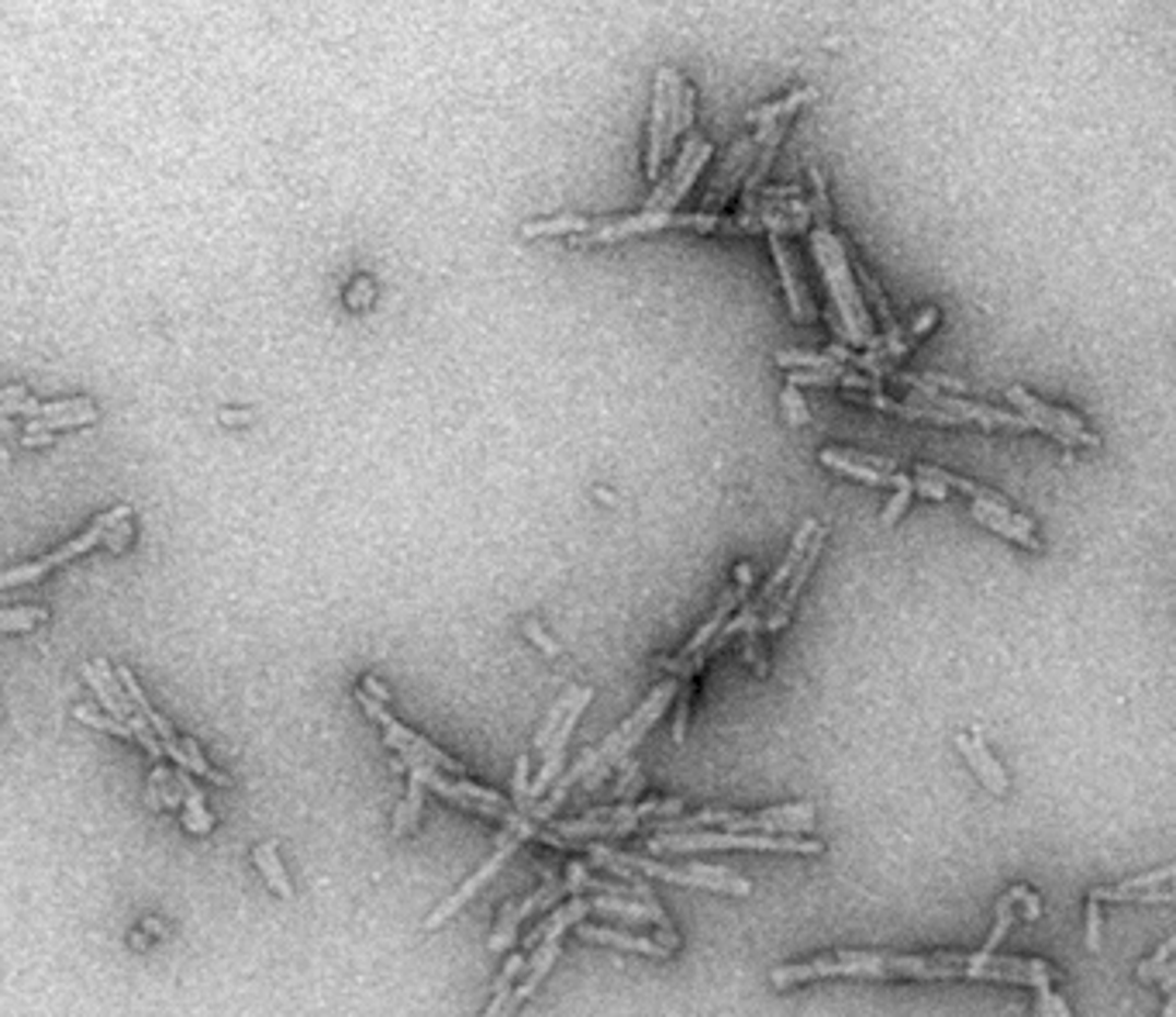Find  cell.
<instances>
[{"label":"cell","instance_id":"obj_1","mask_svg":"<svg viewBox=\"0 0 1176 1017\" xmlns=\"http://www.w3.org/2000/svg\"><path fill=\"white\" fill-rule=\"evenodd\" d=\"M829 977H869V980H994L1053 986L1056 969L1045 959L1008 956V952H890V948H839L804 962H783L770 969L776 990H791Z\"/></svg>","mask_w":1176,"mask_h":1017},{"label":"cell","instance_id":"obj_2","mask_svg":"<svg viewBox=\"0 0 1176 1017\" xmlns=\"http://www.w3.org/2000/svg\"><path fill=\"white\" fill-rule=\"evenodd\" d=\"M680 690H684V680H677V677H673V680H663V683H660L656 690H652V694L639 704V710L631 714V718H628L621 728H615L611 734H607V739H604L597 749L583 752L580 759H577L570 769H566V773L559 776V780H556L553 793H549L546 800H538V804H532V807L525 811V817H528V821H535V825H549L553 814H556V807L562 804L566 793H570L577 783L597 787V783H601L604 776L611 773L615 766H625V763H628V755L635 752V745L645 739V734H649L652 728H656V721H660L663 714L669 710V704L680 697Z\"/></svg>","mask_w":1176,"mask_h":1017},{"label":"cell","instance_id":"obj_3","mask_svg":"<svg viewBox=\"0 0 1176 1017\" xmlns=\"http://www.w3.org/2000/svg\"><path fill=\"white\" fill-rule=\"evenodd\" d=\"M811 252L818 259V270L824 276L832 294V328L835 335H842V342L856 345V349L877 352L890 342V335H877L874 321H869V308L863 300V290L856 284L853 273V259L845 252V242L839 238V231H832V225H818L811 231Z\"/></svg>","mask_w":1176,"mask_h":1017},{"label":"cell","instance_id":"obj_4","mask_svg":"<svg viewBox=\"0 0 1176 1017\" xmlns=\"http://www.w3.org/2000/svg\"><path fill=\"white\" fill-rule=\"evenodd\" d=\"M815 804H783V807H767L756 814H743V811H697V814H680V817H666L656 821L660 835H687L697 828H725L732 835H787V838H800L804 831L815 828Z\"/></svg>","mask_w":1176,"mask_h":1017},{"label":"cell","instance_id":"obj_5","mask_svg":"<svg viewBox=\"0 0 1176 1017\" xmlns=\"http://www.w3.org/2000/svg\"><path fill=\"white\" fill-rule=\"evenodd\" d=\"M538 828L542 825H535V821H528L525 814H518L514 811V817L508 821V825H504V831H500L497 835V846H494V852H490V859L480 865V870H476L463 886H460V890H455V894H449L439 907H435V911L425 918V932H435V928H439V924H446L449 918H455V914H460L463 911V907L476 897V894H480L484 890V886L500 873V870H504V862L521 849V846H525V841H535V835H538Z\"/></svg>","mask_w":1176,"mask_h":1017},{"label":"cell","instance_id":"obj_6","mask_svg":"<svg viewBox=\"0 0 1176 1017\" xmlns=\"http://www.w3.org/2000/svg\"><path fill=\"white\" fill-rule=\"evenodd\" d=\"M649 852H704V849H759V852H794V856H821L824 846L811 838L787 835H732V831H687V835H652L645 841Z\"/></svg>","mask_w":1176,"mask_h":1017},{"label":"cell","instance_id":"obj_7","mask_svg":"<svg viewBox=\"0 0 1176 1017\" xmlns=\"http://www.w3.org/2000/svg\"><path fill=\"white\" fill-rule=\"evenodd\" d=\"M356 701H359V707L369 714V718H373V721L383 728V739H387L390 749L397 752L401 763H425V766H431V769H439V773L452 776V780H466V766H463V763H455L452 755H446L442 749H435L428 739H421L418 731H411L407 725H401L394 714L387 710L383 701L369 697L366 690H356Z\"/></svg>","mask_w":1176,"mask_h":1017},{"label":"cell","instance_id":"obj_8","mask_svg":"<svg viewBox=\"0 0 1176 1017\" xmlns=\"http://www.w3.org/2000/svg\"><path fill=\"white\" fill-rule=\"evenodd\" d=\"M625 865L631 873H642L652 880H666L677 886H704V890L714 894H732V897H749L752 883L746 876H738L732 870H722V865H704V862H690V865H666L649 856H635V852H621Z\"/></svg>","mask_w":1176,"mask_h":1017},{"label":"cell","instance_id":"obj_9","mask_svg":"<svg viewBox=\"0 0 1176 1017\" xmlns=\"http://www.w3.org/2000/svg\"><path fill=\"white\" fill-rule=\"evenodd\" d=\"M128 517H132V507H128V504H121V507H115V511L100 514L91 528H86L83 535H76V538H73V542H67L62 549H56V552H49V555H41V559H35V562H25V566H17V570H8V573H4V579H0V583H4V590H14V587H21V583H35V579H41L46 573H52L56 566H67L70 559H76V555H83V552H91L94 546L107 542V535H111L121 522H128Z\"/></svg>","mask_w":1176,"mask_h":1017},{"label":"cell","instance_id":"obj_10","mask_svg":"<svg viewBox=\"0 0 1176 1017\" xmlns=\"http://www.w3.org/2000/svg\"><path fill=\"white\" fill-rule=\"evenodd\" d=\"M711 156H714V145L704 142L697 132H690L687 145L680 148L677 163H673V169L663 177V183L649 193V201H645L642 211H669V214H673V207H677V204L687 198V193H690V187H693L697 177L704 172V166L711 163Z\"/></svg>","mask_w":1176,"mask_h":1017},{"label":"cell","instance_id":"obj_11","mask_svg":"<svg viewBox=\"0 0 1176 1017\" xmlns=\"http://www.w3.org/2000/svg\"><path fill=\"white\" fill-rule=\"evenodd\" d=\"M566 894H577V890H573V883L562 876L556 883L553 880L542 883L538 890L528 894V897L504 904V907H500V914H497V924H494V935H490L487 948L490 952H511L518 945V932H521V924H525V918H532L538 911H549V907H556Z\"/></svg>","mask_w":1176,"mask_h":1017},{"label":"cell","instance_id":"obj_12","mask_svg":"<svg viewBox=\"0 0 1176 1017\" xmlns=\"http://www.w3.org/2000/svg\"><path fill=\"white\" fill-rule=\"evenodd\" d=\"M762 139H767V128H756L752 135L738 139V142L728 148V156H725L722 169H717V177L711 180V190L704 193V201H701V211H704V214H717V211H722V207L732 201V193H735L738 187H746L749 172H752V166H756V159H759Z\"/></svg>","mask_w":1176,"mask_h":1017},{"label":"cell","instance_id":"obj_13","mask_svg":"<svg viewBox=\"0 0 1176 1017\" xmlns=\"http://www.w3.org/2000/svg\"><path fill=\"white\" fill-rule=\"evenodd\" d=\"M1008 404L1018 407V415L1038 418V421H1045L1049 428L1066 431V435L1080 442V448H1101V435H1094L1091 424H1086L1080 415H1073V410H1066V407H1053V404H1045V400L1032 397L1025 386H1008Z\"/></svg>","mask_w":1176,"mask_h":1017},{"label":"cell","instance_id":"obj_14","mask_svg":"<svg viewBox=\"0 0 1176 1017\" xmlns=\"http://www.w3.org/2000/svg\"><path fill=\"white\" fill-rule=\"evenodd\" d=\"M666 153H669V91H666V67H660L656 91H652V124H649V153H645L649 180H660Z\"/></svg>","mask_w":1176,"mask_h":1017},{"label":"cell","instance_id":"obj_15","mask_svg":"<svg viewBox=\"0 0 1176 1017\" xmlns=\"http://www.w3.org/2000/svg\"><path fill=\"white\" fill-rule=\"evenodd\" d=\"M824 535H829V531H824V525H821V528H818V535H815V542L808 546V552H804L797 573L791 576L787 590L780 594V600H776L773 608H770L767 621H762V632H780V627L791 621V614H794V608H797V597H800V590H804V583H808V576L815 573V562H818V555H821Z\"/></svg>","mask_w":1176,"mask_h":1017},{"label":"cell","instance_id":"obj_16","mask_svg":"<svg viewBox=\"0 0 1176 1017\" xmlns=\"http://www.w3.org/2000/svg\"><path fill=\"white\" fill-rule=\"evenodd\" d=\"M955 745H960V752L966 755V763H970V769L976 773L979 783H984L994 797H1008V790H1011L1008 773H1005V766H1000L994 755H990L987 742L979 739V734H970V731L955 734Z\"/></svg>","mask_w":1176,"mask_h":1017},{"label":"cell","instance_id":"obj_17","mask_svg":"<svg viewBox=\"0 0 1176 1017\" xmlns=\"http://www.w3.org/2000/svg\"><path fill=\"white\" fill-rule=\"evenodd\" d=\"M1166 883H1176V862L1160 865V870L1142 873V876H1131L1125 883H1115V886H1094L1086 897L1097 900V904H1136L1149 890H1163Z\"/></svg>","mask_w":1176,"mask_h":1017},{"label":"cell","instance_id":"obj_18","mask_svg":"<svg viewBox=\"0 0 1176 1017\" xmlns=\"http://www.w3.org/2000/svg\"><path fill=\"white\" fill-rule=\"evenodd\" d=\"M770 252H773V259H776V270H780V279H783V294H787V304H791L794 321H797V324L815 321L811 297H808V290L800 287L797 270H794V255H791L787 242H783V235H770Z\"/></svg>","mask_w":1176,"mask_h":1017},{"label":"cell","instance_id":"obj_19","mask_svg":"<svg viewBox=\"0 0 1176 1017\" xmlns=\"http://www.w3.org/2000/svg\"><path fill=\"white\" fill-rule=\"evenodd\" d=\"M970 514L976 517L979 525H987V528H994L997 535L1011 538V542L1025 546V549H1032V552H1042V538L1035 535V525L1029 522L1025 514H1018L1014 507H1011V511H987V507H979V504H970Z\"/></svg>","mask_w":1176,"mask_h":1017},{"label":"cell","instance_id":"obj_20","mask_svg":"<svg viewBox=\"0 0 1176 1017\" xmlns=\"http://www.w3.org/2000/svg\"><path fill=\"white\" fill-rule=\"evenodd\" d=\"M577 935L583 942H597V945H611V948H625V952H639V956H652V959H666L669 948L649 935H631V932H618V928H601V924H577Z\"/></svg>","mask_w":1176,"mask_h":1017},{"label":"cell","instance_id":"obj_21","mask_svg":"<svg viewBox=\"0 0 1176 1017\" xmlns=\"http://www.w3.org/2000/svg\"><path fill=\"white\" fill-rule=\"evenodd\" d=\"M818 459H821V466L839 469V472L853 476V480H863V483H869V487H894V490H901V487L911 483V476H904V472H880V469H869V466H859V463H848L835 445L821 448Z\"/></svg>","mask_w":1176,"mask_h":1017},{"label":"cell","instance_id":"obj_22","mask_svg":"<svg viewBox=\"0 0 1176 1017\" xmlns=\"http://www.w3.org/2000/svg\"><path fill=\"white\" fill-rule=\"evenodd\" d=\"M815 97H818L815 86H804V91H794V94H787V97H780V100H770V104L756 107V111H749V115H746V121H749V124H756V128H773V124H780V121H791V118L800 111V107H804V104H811Z\"/></svg>","mask_w":1176,"mask_h":1017},{"label":"cell","instance_id":"obj_23","mask_svg":"<svg viewBox=\"0 0 1176 1017\" xmlns=\"http://www.w3.org/2000/svg\"><path fill=\"white\" fill-rule=\"evenodd\" d=\"M252 862H256V870L263 873L266 886H270V890H273L280 900H294V883H290L287 870H283L280 856H276V841H263V846H256V849H252Z\"/></svg>","mask_w":1176,"mask_h":1017},{"label":"cell","instance_id":"obj_24","mask_svg":"<svg viewBox=\"0 0 1176 1017\" xmlns=\"http://www.w3.org/2000/svg\"><path fill=\"white\" fill-rule=\"evenodd\" d=\"M149 807L152 811H180L183 807V787L180 776L166 766H156L149 776Z\"/></svg>","mask_w":1176,"mask_h":1017},{"label":"cell","instance_id":"obj_25","mask_svg":"<svg viewBox=\"0 0 1176 1017\" xmlns=\"http://www.w3.org/2000/svg\"><path fill=\"white\" fill-rule=\"evenodd\" d=\"M177 776H180V787H183V825H187V831H193V835H211L214 817H211V811L204 807L201 790L193 787V776H190L187 769H177Z\"/></svg>","mask_w":1176,"mask_h":1017},{"label":"cell","instance_id":"obj_26","mask_svg":"<svg viewBox=\"0 0 1176 1017\" xmlns=\"http://www.w3.org/2000/svg\"><path fill=\"white\" fill-rule=\"evenodd\" d=\"M591 228H594V222L577 218V214H562V218L521 225V235H525V238H549V235H570V238H577V235H586Z\"/></svg>","mask_w":1176,"mask_h":1017},{"label":"cell","instance_id":"obj_27","mask_svg":"<svg viewBox=\"0 0 1176 1017\" xmlns=\"http://www.w3.org/2000/svg\"><path fill=\"white\" fill-rule=\"evenodd\" d=\"M421 807H425V787H421L418 780H411V783H407V797L401 800V807L394 811V835H397V838H404V835H411V831L418 828Z\"/></svg>","mask_w":1176,"mask_h":1017},{"label":"cell","instance_id":"obj_28","mask_svg":"<svg viewBox=\"0 0 1176 1017\" xmlns=\"http://www.w3.org/2000/svg\"><path fill=\"white\" fill-rule=\"evenodd\" d=\"M776 366H783V370H835V366H842V362H835L829 352H800V349H780L776 356Z\"/></svg>","mask_w":1176,"mask_h":1017},{"label":"cell","instance_id":"obj_29","mask_svg":"<svg viewBox=\"0 0 1176 1017\" xmlns=\"http://www.w3.org/2000/svg\"><path fill=\"white\" fill-rule=\"evenodd\" d=\"M97 421V407L76 410V415H62V418H38L28 421V435H56V431H70L80 424H94Z\"/></svg>","mask_w":1176,"mask_h":1017},{"label":"cell","instance_id":"obj_30","mask_svg":"<svg viewBox=\"0 0 1176 1017\" xmlns=\"http://www.w3.org/2000/svg\"><path fill=\"white\" fill-rule=\"evenodd\" d=\"M73 718L76 721H83V725H91V728H97V731H107V734H118V739H135V731H132V725H124L121 718H115V714H100V710H94V707H73Z\"/></svg>","mask_w":1176,"mask_h":1017},{"label":"cell","instance_id":"obj_31","mask_svg":"<svg viewBox=\"0 0 1176 1017\" xmlns=\"http://www.w3.org/2000/svg\"><path fill=\"white\" fill-rule=\"evenodd\" d=\"M46 618H49L46 608H8L0 614V627H4V632H28V627L41 624Z\"/></svg>","mask_w":1176,"mask_h":1017},{"label":"cell","instance_id":"obj_32","mask_svg":"<svg viewBox=\"0 0 1176 1017\" xmlns=\"http://www.w3.org/2000/svg\"><path fill=\"white\" fill-rule=\"evenodd\" d=\"M808 180H811V193H815V222L818 225H832V201H829V187H824V177L821 169L811 166L808 169Z\"/></svg>","mask_w":1176,"mask_h":1017},{"label":"cell","instance_id":"obj_33","mask_svg":"<svg viewBox=\"0 0 1176 1017\" xmlns=\"http://www.w3.org/2000/svg\"><path fill=\"white\" fill-rule=\"evenodd\" d=\"M1169 959H1176V935H1173V938H1166L1156 952H1152V956H1149V959L1136 969V977L1149 983V980H1152V972H1160Z\"/></svg>","mask_w":1176,"mask_h":1017},{"label":"cell","instance_id":"obj_34","mask_svg":"<svg viewBox=\"0 0 1176 1017\" xmlns=\"http://www.w3.org/2000/svg\"><path fill=\"white\" fill-rule=\"evenodd\" d=\"M914 493L928 496V501H946L949 487L935 480V476L928 472V466H914Z\"/></svg>","mask_w":1176,"mask_h":1017},{"label":"cell","instance_id":"obj_35","mask_svg":"<svg viewBox=\"0 0 1176 1017\" xmlns=\"http://www.w3.org/2000/svg\"><path fill=\"white\" fill-rule=\"evenodd\" d=\"M780 404H783V415H787V424H808V404H804L800 391L797 386H787V391L780 394Z\"/></svg>","mask_w":1176,"mask_h":1017},{"label":"cell","instance_id":"obj_36","mask_svg":"<svg viewBox=\"0 0 1176 1017\" xmlns=\"http://www.w3.org/2000/svg\"><path fill=\"white\" fill-rule=\"evenodd\" d=\"M639 787H642V773H639V763H625L621 766V776H618V783H615V797L621 800V804H628V797H635L639 793Z\"/></svg>","mask_w":1176,"mask_h":1017},{"label":"cell","instance_id":"obj_37","mask_svg":"<svg viewBox=\"0 0 1176 1017\" xmlns=\"http://www.w3.org/2000/svg\"><path fill=\"white\" fill-rule=\"evenodd\" d=\"M911 496H914V480H911L907 487L894 490V496H890V504H887V507H883V514H880V525H883V528H890V525H894L898 517H901V514L907 511Z\"/></svg>","mask_w":1176,"mask_h":1017},{"label":"cell","instance_id":"obj_38","mask_svg":"<svg viewBox=\"0 0 1176 1017\" xmlns=\"http://www.w3.org/2000/svg\"><path fill=\"white\" fill-rule=\"evenodd\" d=\"M842 456L848 463H859V466H869V469H880V472H901V463L898 459H887V456H869V452H856V448H839Z\"/></svg>","mask_w":1176,"mask_h":1017},{"label":"cell","instance_id":"obj_39","mask_svg":"<svg viewBox=\"0 0 1176 1017\" xmlns=\"http://www.w3.org/2000/svg\"><path fill=\"white\" fill-rule=\"evenodd\" d=\"M687 718H690V683H684L680 701H677V718H673V742L677 745L687 739Z\"/></svg>","mask_w":1176,"mask_h":1017},{"label":"cell","instance_id":"obj_40","mask_svg":"<svg viewBox=\"0 0 1176 1017\" xmlns=\"http://www.w3.org/2000/svg\"><path fill=\"white\" fill-rule=\"evenodd\" d=\"M1086 948H1101V904L1086 897Z\"/></svg>","mask_w":1176,"mask_h":1017},{"label":"cell","instance_id":"obj_41","mask_svg":"<svg viewBox=\"0 0 1176 1017\" xmlns=\"http://www.w3.org/2000/svg\"><path fill=\"white\" fill-rule=\"evenodd\" d=\"M525 635L542 648V653H546V656H559V645L546 635V632H542V624L538 621H525Z\"/></svg>","mask_w":1176,"mask_h":1017},{"label":"cell","instance_id":"obj_42","mask_svg":"<svg viewBox=\"0 0 1176 1017\" xmlns=\"http://www.w3.org/2000/svg\"><path fill=\"white\" fill-rule=\"evenodd\" d=\"M1149 983H1163V990H1166V997H1169V993H1176V959H1169L1160 972H1152V980Z\"/></svg>","mask_w":1176,"mask_h":1017},{"label":"cell","instance_id":"obj_43","mask_svg":"<svg viewBox=\"0 0 1176 1017\" xmlns=\"http://www.w3.org/2000/svg\"><path fill=\"white\" fill-rule=\"evenodd\" d=\"M1053 986H1042L1035 997V1017H1053Z\"/></svg>","mask_w":1176,"mask_h":1017},{"label":"cell","instance_id":"obj_44","mask_svg":"<svg viewBox=\"0 0 1176 1017\" xmlns=\"http://www.w3.org/2000/svg\"><path fill=\"white\" fill-rule=\"evenodd\" d=\"M1136 904H1176V886H1169V890H1166V886H1163V890H1149Z\"/></svg>","mask_w":1176,"mask_h":1017},{"label":"cell","instance_id":"obj_45","mask_svg":"<svg viewBox=\"0 0 1176 1017\" xmlns=\"http://www.w3.org/2000/svg\"><path fill=\"white\" fill-rule=\"evenodd\" d=\"M128 538H132V528H128V522H121L111 535H107V546H111L115 552H121L128 546Z\"/></svg>","mask_w":1176,"mask_h":1017},{"label":"cell","instance_id":"obj_46","mask_svg":"<svg viewBox=\"0 0 1176 1017\" xmlns=\"http://www.w3.org/2000/svg\"><path fill=\"white\" fill-rule=\"evenodd\" d=\"M363 690H366V694H369V697H377V701H383V704H387V701H390V697H387V686H383V683H380V680H377V677H366V680H363Z\"/></svg>","mask_w":1176,"mask_h":1017},{"label":"cell","instance_id":"obj_47","mask_svg":"<svg viewBox=\"0 0 1176 1017\" xmlns=\"http://www.w3.org/2000/svg\"><path fill=\"white\" fill-rule=\"evenodd\" d=\"M1053 1017H1073L1070 1004L1062 1001V993H1053Z\"/></svg>","mask_w":1176,"mask_h":1017},{"label":"cell","instance_id":"obj_48","mask_svg":"<svg viewBox=\"0 0 1176 1017\" xmlns=\"http://www.w3.org/2000/svg\"><path fill=\"white\" fill-rule=\"evenodd\" d=\"M52 442V435H28V431H25V445H49Z\"/></svg>","mask_w":1176,"mask_h":1017},{"label":"cell","instance_id":"obj_49","mask_svg":"<svg viewBox=\"0 0 1176 1017\" xmlns=\"http://www.w3.org/2000/svg\"><path fill=\"white\" fill-rule=\"evenodd\" d=\"M1160 1017H1176V993H1169V997H1166V1007H1163Z\"/></svg>","mask_w":1176,"mask_h":1017}]
</instances>
